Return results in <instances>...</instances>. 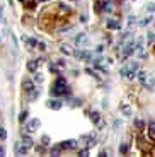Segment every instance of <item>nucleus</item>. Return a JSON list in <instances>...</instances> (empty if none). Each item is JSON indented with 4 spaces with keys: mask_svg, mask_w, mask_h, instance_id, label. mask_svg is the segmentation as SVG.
Here are the masks:
<instances>
[{
    "mask_svg": "<svg viewBox=\"0 0 155 157\" xmlns=\"http://www.w3.org/2000/svg\"><path fill=\"white\" fill-rule=\"evenodd\" d=\"M61 106H63V102L60 101V99L53 98L50 99V101H46V108H50V109H55V111H58V109H61Z\"/></svg>",
    "mask_w": 155,
    "mask_h": 157,
    "instance_id": "5",
    "label": "nucleus"
},
{
    "mask_svg": "<svg viewBox=\"0 0 155 157\" xmlns=\"http://www.w3.org/2000/svg\"><path fill=\"white\" fill-rule=\"evenodd\" d=\"M121 126H123V123H121L119 119H116V121H114V130H119Z\"/></svg>",
    "mask_w": 155,
    "mask_h": 157,
    "instance_id": "38",
    "label": "nucleus"
},
{
    "mask_svg": "<svg viewBox=\"0 0 155 157\" xmlns=\"http://www.w3.org/2000/svg\"><path fill=\"white\" fill-rule=\"evenodd\" d=\"M39 126H41V121H39L38 118L29 119V121H27V125H26V132H27V133H34Z\"/></svg>",
    "mask_w": 155,
    "mask_h": 157,
    "instance_id": "2",
    "label": "nucleus"
},
{
    "mask_svg": "<svg viewBox=\"0 0 155 157\" xmlns=\"http://www.w3.org/2000/svg\"><path fill=\"white\" fill-rule=\"evenodd\" d=\"M50 72H53V74H60V68L56 63H50Z\"/></svg>",
    "mask_w": 155,
    "mask_h": 157,
    "instance_id": "26",
    "label": "nucleus"
},
{
    "mask_svg": "<svg viewBox=\"0 0 155 157\" xmlns=\"http://www.w3.org/2000/svg\"><path fill=\"white\" fill-rule=\"evenodd\" d=\"M60 51H61L65 57H72V55H75V51L72 50L70 44H61V46H60Z\"/></svg>",
    "mask_w": 155,
    "mask_h": 157,
    "instance_id": "12",
    "label": "nucleus"
},
{
    "mask_svg": "<svg viewBox=\"0 0 155 157\" xmlns=\"http://www.w3.org/2000/svg\"><path fill=\"white\" fill-rule=\"evenodd\" d=\"M102 9H104L107 14H113V10H114V3H113V0H104V2H102Z\"/></svg>",
    "mask_w": 155,
    "mask_h": 157,
    "instance_id": "13",
    "label": "nucleus"
},
{
    "mask_svg": "<svg viewBox=\"0 0 155 157\" xmlns=\"http://www.w3.org/2000/svg\"><path fill=\"white\" fill-rule=\"evenodd\" d=\"M128 150H130V149H128L126 143H121V145H119V154H128Z\"/></svg>",
    "mask_w": 155,
    "mask_h": 157,
    "instance_id": "29",
    "label": "nucleus"
},
{
    "mask_svg": "<svg viewBox=\"0 0 155 157\" xmlns=\"http://www.w3.org/2000/svg\"><path fill=\"white\" fill-rule=\"evenodd\" d=\"M56 65H58V67H65V61H63V60H58Z\"/></svg>",
    "mask_w": 155,
    "mask_h": 157,
    "instance_id": "41",
    "label": "nucleus"
},
{
    "mask_svg": "<svg viewBox=\"0 0 155 157\" xmlns=\"http://www.w3.org/2000/svg\"><path fill=\"white\" fill-rule=\"evenodd\" d=\"M33 80H34V82H38V84H43V82H44V75H43L41 72H38V70H36V72H34V77H33Z\"/></svg>",
    "mask_w": 155,
    "mask_h": 157,
    "instance_id": "20",
    "label": "nucleus"
},
{
    "mask_svg": "<svg viewBox=\"0 0 155 157\" xmlns=\"http://www.w3.org/2000/svg\"><path fill=\"white\" fill-rule=\"evenodd\" d=\"M34 84H36V82H34L33 78H24V80H22V89H24V92H31V91L36 87Z\"/></svg>",
    "mask_w": 155,
    "mask_h": 157,
    "instance_id": "6",
    "label": "nucleus"
},
{
    "mask_svg": "<svg viewBox=\"0 0 155 157\" xmlns=\"http://www.w3.org/2000/svg\"><path fill=\"white\" fill-rule=\"evenodd\" d=\"M61 150H63V149H61V145H51V147H50V152H51V156H60V154H61Z\"/></svg>",
    "mask_w": 155,
    "mask_h": 157,
    "instance_id": "18",
    "label": "nucleus"
},
{
    "mask_svg": "<svg viewBox=\"0 0 155 157\" xmlns=\"http://www.w3.org/2000/svg\"><path fill=\"white\" fill-rule=\"evenodd\" d=\"M135 22H136V17L135 16H130V17H128V29H131V26H133Z\"/></svg>",
    "mask_w": 155,
    "mask_h": 157,
    "instance_id": "31",
    "label": "nucleus"
},
{
    "mask_svg": "<svg viewBox=\"0 0 155 157\" xmlns=\"http://www.w3.org/2000/svg\"><path fill=\"white\" fill-rule=\"evenodd\" d=\"M148 133H150V137L155 140V121H150V123H148Z\"/></svg>",
    "mask_w": 155,
    "mask_h": 157,
    "instance_id": "23",
    "label": "nucleus"
},
{
    "mask_svg": "<svg viewBox=\"0 0 155 157\" xmlns=\"http://www.w3.org/2000/svg\"><path fill=\"white\" fill-rule=\"evenodd\" d=\"M90 119H92V123L99 125V123H101V115H99L97 111H94V113H90Z\"/></svg>",
    "mask_w": 155,
    "mask_h": 157,
    "instance_id": "22",
    "label": "nucleus"
},
{
    "mask_svg": "<svg viewBox=\"0 0 155 157\" xmlns=\"http://www.w3.org/2000/svg\"><path fill=\"white\" fill-rule=\"evenodd\" d=\"M27 150H29V149H27L22 142H16V154H17V156H26Z\"/></svg>",
    "mask_w": 155,
    "mask_h": 157,
    "instance_id": "11",
    "label": "nucleus"
},
{
    "mask_svg": "<svg viewBox=\"0 0 155 157\" xmlns=\"http://www.w3.org/2000/svg\"><path fill=\"white\" fill-rule=\"evenodd\" d=\"M73 41H75L77 46H87V43H89V36H87V33H78Z\"/></svg>",
    "mask_w": 155,
    "mask_h": 157,
    "instance_id": "4",
    "label": "nucleus"
},
{
    "mask_svg": "<svg viewBox=\"0 0 155 157\" xmlns=\"http://www.w3.org/2000/svg\"><path fill=\"white\" fill-rule=\"evenodd\" d=\"M152 19H154V17H152V16H147V17H145V19L141 20V22H140V26H148V24H150V22H152Z\"/></svg>",
    "mask_w": 155,
    "mask_h": 157,
    "instance_id": "27",
    "label": "nucleus"
},
{
    "mask_svg": "<svg viewBox=\"0 0 155 157\" xmlns=\"http://www.w3.org/2000/svg\"><path fill=\"white\" fill-rule=\"evenodd\" d=\"M143 87H145V89H148V91H154V87H155V77L152 75V74H148V75H147V80L143 82Z\"/></svg>",
    "mask_w": 155,
    "mask_h": 157,
    "instance_id": "8",
    "label": "nucleus"
},
{
    "mask_svg": "<svg viewBox=\"0 0 155 157\" xmlns=\"http://www.w3.org/2000/svg\"><path fill=\"white\" fill-rule=\"evenodd\" d=\"M75 57H77V60H84V61H87V60L92 58V53L87 51V50H80V51L75 53Z\"/></svg>",
    "mask_w": 155,
    "mask_h": 157,
    "instance_id": "9",
    "label": "nucleus"
},
{
    "mask_svg": "<svg viewBox=\"0 0 155 157\" xmlns=\"http://www.w3.org/2000/svg\"><path fill=\"white\" fill-rule=\"evenodd\" d=\"M80 140H85V143H87V147H94L97 143V138L92 135V133H85V135H82Z\"/></svg>",
    "mask_w": 155,
    "mask_h": 157,
    "instance_id": "7",
    "label": "nucleus"
},
{
    "mask_svg": "<svg viewBox=\"0 0 155 157\" xmlns=\"http://www.w3.org/2000/svg\"><path fill=\"white\" fill-rule=\"evenodd\" d=\"M22 143H24V145H26L27 149L34 147V140H33V138L29 137V135H24V133H22Z\"/></svg>",
    "mask_w": 155,
    "mask_h": 157,
    "instance_id": "17",
    "label": "nucleus"
},
{
    "mask_svg": "<svg viewBox=\"0 0 155 157\" xmlns=\"http://www.w3.org/2000/svg\"><path fill=\"white\" fill-rule=\"evenodd\" d=\"M26 67H27V70H29L31 74H34V72L38 70V67H39V61H38V60H29Z\"/></svg>",
    "mask_w": 155,
    "mask_h": 157,
    "instance_id": "14",
    "label": "nucleus"
},
{
    "mask_svg": "<svg viewBox=\"0 0 155 157\" xmlns=\"http://www.w3.org/2000/svg\"><path fill=\"white\" fill-rule=\"evenodd\" d=\"M133 123H135V126L138 128V130H143V128H145V121H143V119H140V118H136Z\"/></svg>",
    "mask_w": 155,
    "mask_h": 157,
    "instance_id": "24",
    "label": "nucleus"
},
{
    "mask_svg": "<svg viewBox=\"0 0 155 157\" xmlns=\"http://www.w3.org/2000/svg\"><path fill=\"white\" fill-rule=\"evenodd\" d=\"M106 26H107V29H116V31L121 29V22L119 20H114V19H109L106 22Z\"/></svg>",
    "mask_w": 155,
    "mask_h": 157,
    "instance_id": "15",
    "label": "nucleus"
},
{
    "mask_svg": "<svg viewBox=\"0 0 155 157\" xmlns=\"http://www.w3.org/2000/svg\"><path fill=\"white\" fill-rule=\"evenodd\" d=\"M36 152L43 154V152H44V145H38V147H36Z\"/></svg>",
    "mask_w": 155,
    "mask_h": 157,
    "instance_id": "39",
    "label": "nucleus"
},
{
    "mask_svg": "<svg viewBox=\"0 0 155 157\" xmlns=\"http://www.w3.org/2000/svg\"><path fill=\"white\" fill-rule=\"evenodd\" d=\"M41 143L46 147V145H50V143H51V140H50V137H48V135H43V137H41Z\"/></svg>",
    "mask_w": 155,
    "mask_h": 157,
    "instance_id": "28",
    "label": "nucleus"
},
{
    "mask_svg": "<svg viewBox=\"0 0 155 157\" xmlns=\"http://www.w3.org/2000/svg\"><path fill=\"white\" fill-rule=\"evenodd\" d=\"M72 101H73V102H70V104H72L73 108H75V106H82V99H72Z\"/></svg>",
    "mask_w": 155,
    "mask_h": 157,
    "instance_id": "34",
    "label": "nucleus"
},
{
    "mask_svg": "<svg viewBox=\"0 0 155 157\" xmlns=\"http://www.w3.org/2000/svg\"><path fill=\"white\" fill-rule=\"evenodd\" d=\"M60 9H61L63 12H68V10H70V7H68L67 3H60Z\"/></svg>",
    "mask_w": 155,
    "mask_h": 157,
    "instance_id": "35",
    "label": "nucleus"
},
{
    "mask_svg": "<svg viewBox=\"0 0 155 157\" xmlns=\"http://www.w3.org/2000/svg\"><path fill=\"white\" fill-rule=\"evenodd\" d=\"M126 74H128V67H123V68L119 70V75H123V77H126Z\"/></svg>",
    "mask_w": 155,
    "mask_h": 157,
    "instance_id": "36",
    "label": "nucleus"
},
{
    "mask_svg": "<svg viewBox=\"0 0 155 157\" xmlns=\"http://www.w3.org/2000/svg\"><path fill=\"white\" fill-rule=\"evenodd\" d=\"M135 53V39H130L124 46H123V58H128Z\"/></svg>",
    "mask_w": 155,
    "mask_h": 157,
    "instance_id": "1",
    "label": "nucleus"
},
{
    "mask_svg": "<svg viewBox=\"0 0 155 157\" xmlns=\"http://www.w3.org/2000/svg\"><path fill=\"white\" fill-rule=\"evenodd\" d=\"M20 2H26V0H20Z\"/></svg>",
    "mask_w": 155,
    "mask_h": 157,
    "instance_id": "44",
    "label": "nucleus"
},
{
    "mask_svg": "<svg viewBox=\"0 0 155 157\" xmlns=\"http://www.w3.org/2000/svg\"><path fill=\"white\" fill-rule=\"evenodd\" d=\"M39 94H41V89H39V87H34V89H33L31 92H27V96H29V101H31V102H34V101L39 98Z\"/></svg>",
    "mask_w": 155,
    "mask_h": 157,
    "instance_id": "16",
    "label": "nucleus"
},
{
    "mask_svg": "<svg viewBox=\"0 0 155 157\" xmlns=\"http://www.w3.org/2000/svg\"><path fill=\"white\" fill-rule=\"evenodd\" d=\"M147 75H148V72H145V70H138V75H136V77H138V80L141 82V85H143V82L147 80Z\"/></svg>",
    "mask_w": 155,
    "mask_h": 157,
    "instance_id": "21",
    "label": "nucleus"
},
{
    "mask_svg": "<svg viewBox=\"0 0 155 157\" xmlns=\"http://www.w3.org/2000/svg\"><path fill=\"white\" fill-rule=\"evenodd\" d=\"M0 156H5V150H3V147H0Z\"/></svg>",
    "mask_w": 155,
    "mask_h": 157,
    "instance_id": "43",
    "label": "nucleus"
},
{
    "mask_svg": "<svg viewBox=\"0 0 155 157\" xmlns=\"http://www.w3.org/2000/svg\"><path fill=\"white\" fill-rule=\"evenodd\" d=\"M119 111H121V113H123L124 116H128V118L133 116V108H131V106H128L126 102H123V104L119 106Z\"/></svg>",
    "mask_w": 155,
    "mask_h": 157,
    "instance_id": "10",
    "label": "nucleus"
},
{
    "mask_svg": "<svg viewBox=\"0 0 155 157\" xmlns=\"http://www.w3.org/2000/svg\"><path fill=\"white\" fill-rule=\"evenodd\" d=\"M22 41H24L26 44H29V48H34V46L38 44V41H36V39H33V38H27V36H24V38H22Z\"/></svg>",
    "mask_w": 155,
    "mask_h": 157,
    "instance_id": "19",
    "label": "nucleus"
},
{
    "mask_svg": "<svg viewBox=\"0 0 155 157\" xmlns=\"http://www.w3.org/2000/svg\"><path fill=\"white\" fill-rule=\"evenodd\" d=\"M60 145H61L63 150H73V149H77L78 140H73V138H70V140H63Z\"/></svg>",
    "mask_w": 155,
    "mask_h": 157,
    "instance_id": "3",
    "label": "nucleus"
},
{
    "mask_svg": "<svg viewBox=\"0 0 155 157\" xmlns=\"http://www.w3.org/2000/svg\"><path fill=\"white\" fill-rule=\"evenodd\" d=\"M27 118H29V111H26V109H24V111H22V113L19 115V123L27 121Z\"/></svg>",
    "mask_w": 155,
    "mask_h": 157,
    "instance_id": "25",
    "label": "nucleus"
},
{
    "mask_svg": "<svg viewBox=\"0 0 155 157\" xmlns=\"http://www.w3.org/2000/svg\"><path fill=\"white\" fill-rule=\"evenodd\" d=\"M55 85H67V78L58 77L56 80H55Z\"/></svg>",
    "mask_w": 155,
    "mask_h": 157,
    "instance_id": "30",
    "label": "nucleus"
},
{
    "mask_svg": "<svg viewBox=\"0 0 155 157\" xmlns=\"http://www.w3.org/2000/svg\"><path fill=\"white\" fill-rule=\"evenodd\" d=\"M78 156L80 157H87L89 156V147H87V149H80V150H78Z\"/></svg>",
    "mask_w": 155,
    "mask_h": 157,
    "instance_id": "32",
    "label": "nucleus"
},
{
    "mask_svg": "<svg viewBox=\"0 0 155 157\" xmlns=\"http://www.w3.org/2000/svg\"><path fill=\"white\" fill-rule=\"evenodd\" d=\"M5 138H7V132L3 126H0V140H5Z\"/></svg>",
    "mask_w": 155,
    "mask_h": 157,
    "instance_id": "33",
    "label": "nucleus"
},
{
    "mask_svg": "<svg viewBox=\"0 0 155 157\" xmlns=\"http://www.w3.org/2000/svg\"><path fill=\"white\" fill-rule=\"evenodd\" d=\"M147 10L148 12H155V3H148L147 5Z\"/></svg>",
    "mask_w": 155,
    "mask_h": 157,
    "instance_id": "37",
    "label": "nucleus"
},
{
    "mask_svg": "<svg viewBox=\"0 0 155 157\" xmlns=\"http://www.w3.org/2000/svg\"><path fill=\"white\" fill-rule=\"evenodd\" d=\"M38 46H39V50H43V51L46 50V44L44 43H38Z\"/></svg>",
    "mask_w": 155,
    "mask_h": 157,
    "instance_id": "40",
    "label": "nucleus"
},
{
    "mask_svg": "<svg viewBox=\"0 0 155 157\" xmlns=\"http://www.w3.org/2000/svg\"><path fill=\"white\" fill-rule=\"evenodd\" d=\"M154 39H155L154 34H148V41H150V43H154Z\"/></svg>",
    "mask_w": 155,
    "mask_h": 157,
    "instance_id": "42",
    "label": "nucleus"
}]
</instances>
